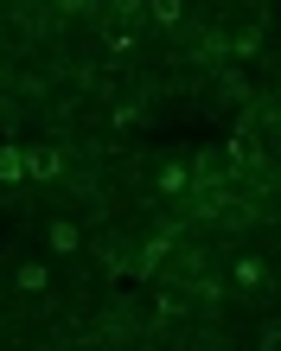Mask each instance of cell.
I'll use <instances>...</instances> for the list:
<instances>
[{
  "instance_id": "1",
  "label": "cell",
  "mask_w": 281,
  "mask_h": 351,
  "mask_svg": "<svg viewBox=\"0 0 281 351\" xmlns=\"http://www.w3.org/2000/svg\"><path fill=\"white\" fill-rule=\"evenodd\" d=\"M45 250H51V256H77V250H84L77 217H51V223H45Z\"/></svg>"
},
{
  "instance_id": "2",
  "label": "cell",
  "mask_w": 281,
  "mask_h": 351,
  "mask_svg": "<svg viewBox=\"0 0 281 351\" xmlns=\"http://www.w3.org/2000/svg\"><path fill=\"white\" fill-rule=\"evenodd\" d=\"M230 287L262 294V287H269V262H262V256H236V262H230Z\"/></svg>"
},
{
  "instance_id": "3",
  "label": "cell",
  "mask_w": 281,
  "mask_h": 351,
  "mask_svg": "<svg viewBox=\"0 0 281 351\" xmlns=\"http://www.w3.org/2000/svg\"><path fill=\"white\" fill-rule=\"evenodd\" d=\"M19 167H26V179H58L64 173V154L58 147H19Z\"/></svg>"
},
{
  "instance_id": "4",
  "label": "cell",
  "mask_w": 281,
  "mask_h": 351,
  "mask_svg": "<svg viewBox=\"0 0 281 351\" xmlns=\"http://www.w3.org/2000/svg\"><path fill=\"white\" fill-rule=\"evenodd\" d=\"M147 13H154V26L179 32V19H186V0H147Z\"/></svg>"
},
{
  "instance_id": "5",
  "label": "cell",
  "mask_w": 281,
  "mask_h": 351,
  "mask_svg": "<svg viewBox=\"0 0 281 351\" xmlns=\"http://www.w3.org/2000/svg\"><path fill=\"white\" fill-rule=\"evenodd\" d=\"M160 192H192V167H186V160L160 167Z\"/></svg>"
},
{
  "instance_id": "6",
  "label": "cell",
  "mask_w": 281,
  "mask_h": 351,
  "mask_svg": "<svg viewBox=\"0 0 281 351\" xmlns=\"http://www.w3.org/2000/svg\"><path fill=\"white\" fill-rule=\"evenodd\" d=\"M19 287H26V294H45L51 287V275H45V262H19V275H13Z\"/></svg>"
},
{
  "instance_id": "7",
  "label": "cell",
  "mask_w": 281,
  "mask_h": 351,
  "mask_svg": "<svg viewBox=\"0 0 281 351\" xmlns=\"http://www.w3.org/2000/svg\"><path fill=\"white\" fill-rule=\"evenodd\" d=\"M26 167H19V147H0V185H19Z\"/></svg>"
}]
</instances>
